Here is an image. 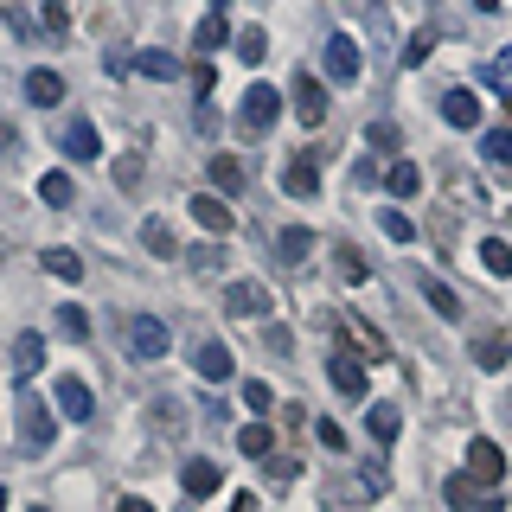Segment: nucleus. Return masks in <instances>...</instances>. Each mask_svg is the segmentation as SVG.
I'll return each mask as SVG.
<instances>
[{"mask_svg": "<svg viewBox=\"0 0 512 512\" xmlns=\"http://www.w3.org/2000/svg\"><path fill=\"white\" fill-rule=\"evenodd\" d=\"M64 154H77V160H103V141H96V128H90V122H71V128H64Z\"/></svg>", "mask_w": 512, "mask_h": 512, "instance_id": "dca6fc26", "label": "nucleus"}, {"mask_svg": "<svg viewBox=\"0 0 512 512\" xmlns=\"http://www.w3.org/2000/svg\"><path fill=\"white\" fill-rule=\"evenodd\" d=\"M180 480H186L192 500H205V493H218V487H224V474L212 468V461H186V474H180Z\"/></svg>", "mask_w": 512, "mask_h": 512, "instance_id": "a211bd4d", "label": "nucleus"}, {"mask_svg": "<svg viewBox=\"0 0 512 512\" xmlns=\"http://www.w3.org/2000/svg\"><path fill=\"white\" fill-rule=\"evenodd\" d=\"M224 39H231V26H224V20H205L199 26V52H205V45H224Z\"/></svg>", "mask_w": 512, "mask_h": 512, "instance_id": "58836bf2", "label": "nucleus"}, {"mask_svg": "<svg viewBox=\"0 0 512 512\" xmlns=\"http://www.w3.org/2000/svg\"><path fill=\"white\" fill-rule=\"evenodd\" d=\"M39 199H45V205H71V199H77L71 173H45V180H39Z\"/></svg>", "mask_w": 512, "mask_h": 512, "instance_id": "c756f323", "label": "nucleus"}, {"mask_svg": "<svg viewBox=\"0 0 512 512\" xmlns=\"http://www.w3.org/2000/svg\"><path fill=\"white\" fill-rule=\"evenodd\" d=\"M480 263H487V276H512V244L506 237H487V244H480Z\"/></svg>", "mask_w": 512, "mask_h": 512, "instance_id": "393cba45", "label": "nucleus"}, {"mask_svg": "<svg viewBox=\"0 0 512 512\" xmlns=\"http://www.w3.org/2000/svg\"><path fill=\"white\" fill-rule=\"evenodd\" d=\"M218 7H224V0H218Z\"/></svg>", "mask_w": 512, "mask_h": 512, "instance_id": "09e8293b", "label": "nucleus"}, {"mask_svg": "<svg viewBox=\"0 0 512 512\" xmlns=\"http://www.w3.org/2000/svg\"><path fill=\"white\" fill-rule=\"evenodd\" d=\"M429 45H436V32H416V39L404 45V64H423V58H429Z\"/></svg>", "mask_w": 512, "mask_h": 512, "instance_id": "e433bc0d", "label": "nucleus"}, {"mask_svg": "<svg viewBox=\"0 0 512 512\" xmlns=\"http://www.w3.org/2000/svg\"><path fill=\"white\" fill-rule=\"evenodd\" d=\"M167 352V320H154V314H135L128 320V359H160Z\"/></svg>", "mask_w": 512, "mask_h": 512, "instance_id": "7ed1b4c3", "label": "nucleus"}, {"mask_svg": "<svg viewBox=\"0 0 512 512\" xmlns=\"http://www.w3.org/2000/svg\"><path fill=\"white\" fill-rule=\"evenodd\" d=\"M39 365H45V340H39V333H20V340H13V372L32 378Z\"/></svg>", "mask_w": 512, "mask_h": 512, "instance_id": "f3484780", "label": "nucleus"}, {"mask_svg": "<svg viewBox=\"0 0 512 512\" xmlns=\"http://www.w3.org/2000/svg\"><path fill=\"white\" fill-rule=\"evenodd\" d=\"M141 244H148V250H160V256H173V231H167L160 218H148V224H141Z\"/></svg>", "mask_w": 512, "mask_h": 512, "instance_id": "473e14b6", "label": "nucleus"}, {"mask_svg": "<svg viewBox=\"0 0 512 512\" xmlns=\"http://www.w3.org/2000/svg\"><path fill=\"white\" fill-rule=\"evenodd\" d=\"M122 512H154V506L141 500V493H128V500H122Z\"/></svg>", "mask_w": 512, "mask_h": 512, "instance_id": "37998d69", "label": "nucleus"}, {"mask_svg": "<svg viewBox=\"0 0 512 512\" xmlns=\"http://www.w3.org/2000/svg\"><path fill=\"white\" fill-rule=\"evenodd\" d=\"M340 276H352V282H365V263L352 250H340Z\"/></svg>", "mask_w": 512, "mask_h": 512, "instance_id": "79ce46f5", "label": "nucleus"}, {"mask_svg": "<svg viewBox=\"0 0 512 512\" xmlns=\"http://www.w3.org/2000/svg\"><path fill=\"white\" fill-rule=\"evenodd\" d=\"M58 333H64V340H90V314L77 308V301H64V308H58Z\"/></svg>", "mask_w": 512, "mask_h": 512, "instance_id": "c85d7f7f", "label": "nucleus"}, {"mask_svg": "<svg viewBox=\"0 0 512 512\" xmlns=\"http://www.w3.org/2000/svg\"><path fill=\"white\" fill-rule=\"evenodd\" d=\"M461 474L480 480V487H500V480H506V448L487 442V436H474L468 442V468H461Z\"/></svg>", "mask_w": 512, "mask_h": 512, "instance_id": "f03ea898", "label": "nucleus"}, {"mask_svg": "<svg viewBox=\"0 0 512 512\" xmlns=\"http://www.w3.org/2000/svg\"><path fill=\"white\" fill-rule=\"evenodd\" d=\"M141 71H148V77H180V58H167V52H141Z\"/></svg>", "mask_w": 512, "mask_h": 512, "instance_id": "72a5a7b5", "label": "nucleus"}, {"mask_svg": "<svg viewBox=\"0 0 512 512\" xmlns=\"http://www.w3.org/2000/svg\"><path fill=\"white\" fill-rule=\"evenodd\" d=\"M224 308H231L237 320H263L269 314V288L263 282H231L224 288Z\"/></svg>", "mask_w": 512, "mask_h": 512, "instance_id": "0eeeda50", "label": "nucleus"}, {"mask_svg": "<svg viewBox=\"0 0 512 512\" xmlns=\"http://www.w3.org/2000/svg\"><path fill=\"white\" fill-rule=\"evenodd\" d=\"M192 365H199V378L224 384V378H231V346H224V340H199V352H192Z\"/></svg>", "mask_w": 512, "mask_h": 512, "instance_id": "f8f14e48", "label": "nucleus"}, {"mask_svg": "<svg viewBox=\"0 0 512 512\" xmlns=\"http://www.w3.org/2000/svg\"><path fill=\"white\" fill-rule=\"evenodd\" d=\"M487 512H500V506H487Z\"/></svg>", "mask_w": 512, "mask_h": 512, "instance_id": "de8ad7c7", "label": "nucleus"}, {"mask_svg": "<svg viewBox=\"0 0 512 512\" xmlns=\"http://www.w3.org/2000/svg\"><path fill=\"white\" fill-rule=\"evenodd\" d=\"M384 186H391V199H416V186H423V173H416L410 160H397V167L384 173Z\"/></svg>", "mask_w": 512, "mask_h": 512, "instance_id": "4be33fe9", "label": "nucleus"}, {"mask_svg": "<svg viewBox=\"0 0 512 512\" xmlns=\"http://www.w3.org/2000/svg\"><path fill=\"white\" fill-rule=\"evenodd\" d=\"M52 397H58V410L71 416V423H90V416H96V397H90V384H84V378H71V372H64V378H52Z\"/></svg>", "mask_w": 512, "mask_h": 512, "instance_id": "20e7f679", "label": "nucleus"}, {"mask_svg": "<svg viewBox=\"0 0 512 512\" xmlns=\"http://www.w3.org/2000/svg\"><path fill=\"white\" fill-rule=\"evenodd\" d=\"M474 359L487 365V372H500V365L512 359V346H506V333H487V340H474Z\"/></svg>", "mask_w": 512, "mask_h": 512, "instance_id": "5701e85b", "label": "nucleus"}, {"mask_svg": "<svg viewBox=\"0 0 512 512\" xmlns=\"http://www.w3.org/2000/svg\"><path fill=\"white\" fill-rule=\"evenodd\" d=\"M13 410H20V442H26V448H45V442H52V410H45V397L26 391Z\"/></svg>", "mask_w": 512, "mask_h": 512, "instance_id": "39448f33", "label": "nucleus"}, {"mask_svg": "<svg viewBox=\"0 0 512 512\" xmlns=\"http://www.w3.org/2000/svg\"><path fill=\"white\" fill-rule=\"evenodd\" d=\"M282 192H288V199H314V192H320V167H314V160H288V167H282Z\"/></svg>", "mask_w": 512, "mask_h": 512, "instance_id": "ddd939ff", "label": "nucleus"}, {"mask_svg": "<svg viewBox=\"0 0 512 512\" xmlns=\"http://www.w3.org/2000/svg\"><path fill=\"white\" fill-rule=\"evenodd\" d=\"M276 244H282V263H301V256H308V250H314V237H308V231H301V224H288V231L276 237Z\"/></svg>", "mask_w": 512, "mask_h": 512, "instance_id": "7c9ffc66", "label": "nucleus"}, {"mask_svg": "<svg viewBox=\"0 0 512 512\" xmlns=\"http://www.w3.org/2000/svg\"><path fill=\"white\" fill-rule=\"evenodd\" d=\"M192 269H199V276H212V269H224V250H218V244H199V250H192Z\"/></svg>", "mask_w": 512, "mask_h": 512, "instance_id": "c9c22d12", "label": "nucleus"}, {"mask_svg": "<svg viewBox=\"0 0 512 512\" xmlns=\"http://www.w3.org/2000/svg\"><path fill=\"white\" fill-rule=\"evenodd\" d=\"M231 512H256V493H237V500H231Z\"/></svg>", "mask_w": 512, "mask_h": 512, "instance_id": "c03bdc74", "label": "nucleus"}, {"mask_svg": "<svg viewBox=\"0 0 512 512\" xmlns=\"http://www.w3.org/2000/svg\"><path fill=\"white\" fill-rule=\"evenodd\" d=\"M237 448H244V455H250V461H263V455H269V429H263V423H250V429H237Z\"/></svg>", "mask_w": 512, "mask_h": 512, "instance_id": "2f4dec72", "label": "nucleus"}, {"mask_svg": "<svg viewBox=\"0 0 512 512\" xmlns=\"http://www.w3.org/2000/svg\"><path fill=\"white\" fill-rule=\"evenodd\" d=\"M346 346H365L372 359H391V346H384V333L372 327V320H346Z\"/></svg>", "mask_w": 512, "mask_h": 512, "instance_id": "aec40b11", "label": "nucleus"}, {"mask_svg": "<svg viewBox=\"0 0 512 512\" xmlns=\"http://www.w3.org/2000/svg\"><path fill=\"white\" fill-rule=\"evenodd\" d=\"M231 45H237V58H244V64H263V58H269V39H263V26H244Z\"/></svg>", "mask_w": 512, "mask_h": 512, "instance_id": "bb28decb", "label": "nucleus"}, {"mask_svg": "<svg viewBox=\"0 0 512 512\" xmlns=\"http://www.w3.org/2000/svg\"><path fill=\"white\" fill-rule=\"evenodd\" d=\"M365 429H372L378 442H397V429H404V416H397V404H372V410H365Z\"/></svg>", "mask_w": 512, "mask_h": 512, "instance_id": "412c9836", "label": "nucleus"}, {"mask_svg": "<svg viewBox=\"0 0 512 512\" xmlns=\"http://www.w3.org/2000/svg\"><path fill=\"white\" fill-rule=\"evenodd\" d=\"M212 186L218 192H237V186H244V160H237V154H218L212 160Z\"/></svg>", "mask_w": 512, "mask_h": 512, "instance_id": "a878e982", "label": "nucleus"}, {"mask_svg": "<svg viewBox=\"0 0 512 512\" xmlns=\"http://www.w3.org/2000/svg\"><path fill=\"white\" fill-rule=\"evenodd\" d=\"M288 109H295V122L301 128H320V122H327V84H320V77H308V71H301L295 77V90H288Z\"/></svg>", "mask_w": 512, "mask_h": 512, "instance_id": "f257e3e1", "label": "nucleus"}, {"mask_svg": "<svg viewBox=\"0 0 512 512\" xmlns=\"http://www.w3.org/2000/svg\"><path fill=\"white\" fill-rule=\"evenodd\" d=\"M26 96L52 109V103H64V77L58 71H26Z\"/></svg>", "mask_w": 512, "mask_h": 512, "instance_id": "6ab92c4d", "label": "nucleus"}, {"mask_svg": "<svg viewBox=\"0 0 512 512\" xmlns=\"http://www.w3.org/2000/svg\"><path fill=\"white\" fill-rule=\"evenodd\" d=\"M474 7H480V13H493V7H500V0H474Z\"/></svg>", "mask_w": 512, "mask_h": 512, "instance_id": "a18cd8bd", "label": "nucleus"}, {"mask_svg": "<svg viewBox=\"0 0 512 512\" xmlns=\"http://www.w3.org/2000/svg\"><path fill=\"white\" fill-rule=\"evenodd\" d=\"M116 180H122V186H141V154H122V160H116Z\"/></svg>", "mask_w": 512, "mask_h": 512, "instance_id": "4c0bfd02", "label": "nucleus"}, {"mask_svg": "<svg viewBox=\"0 0 512 512\" xmlns=\"http://www.w3.org/2000/svg\"><path fill=\"white\" fill-rule=\"evenodd\" d=\"M480 154H487V167L500 173V180L512 186V128H493L487 141H480Z\"/></svg>", "mask_w": 512, "mask_h": 512, "instance_id": "4468645a", "label": "nucleus"}, {"mask_svg": "<svg viewBox=\"0 0 512 512\" xmlns=\"http://www.w3.org/2000/svg\"><path fill=\"white\" fill-rule=\"evenodd\" d=\"M442 122H455V128H474V122H480V103H474V90H448V96H442Z\"/></svg>", "mask_w": 512, "mask_h": 512, "instance_id": "2eb2a0df", "label": "nucleus"}, {"mask_svg": "<svg viewBox=\"0 0 512 512\" xmlns=\"http://www.w3.org/2000/svg\"><path fill=\"white\" fill-rule=\"evenodd\" d=\"M45 269H52V276H64V282H77V276H84V256H77V250H45Z\"/></svg>", "mask_w": 512, "mask_h": 512, "instance_id": "cd10ccee", "label": "nucleus"}, {"mask_svg": "<svg viewBox=\"0 0 512 512\" xmlns=\"http://www.w3.org/2000/svg\"><path fill=\"white\" fill-rule=\"evenodd\" d=\"M276 116H282V96L269 90V84H256V90H244V109H237V122H244V128H256V135H263V128L276 122Z\"/></svg>", "mask_w": 512, "mask_h": 512, "instance_id": "423d86ee", "label": "nucleus"}, {"mask_svg": "<svg viewBox=\"0 0 512 512\" xmlns=\"http://www.w3.org/2000/svg\"><path fill=\"white\" fill-rule=\"evenodd\" d=\"M327 378H333V391H340V397H365V365L352 359V346H340L327 359Z\"/></svg>", "mask_w": 512, "mask_h": 512, "instance_id": "6e6552de", "label": "nucleus"}, {"mask_svg": "<svg viewBox=\"0 0 512 512\" xmlns=\"http://www.w3.org/2000/svg\"><path fill=\"white\" fill-rule=\"evenodd\" d=\"M378 224H384V237H397V244H404V237H410V218H404V212H384Z\"/></svg>", "mask_w": 512, "mask_h": 512, "instance_id": "ea45409f", "label": "nucleus"}, {"mask_svg": "<svg viewBox=\"0 0 512 512\" xmlns=\"http://www.w3.org/2000/svg\"><path fill=\"white\" fill-rule=\"evenodd\" d=\"M0 512H7V487H0Z\"/></svg>", "mask_w": 512, "mask_h": 512, "instance_id": "49530a36", "label": "nucleus"}, {"mask_svg": "<svg viewBox=\"0 0 512 512\" xmlns=\"http://www.w3.org/2000/svg\"><path fill=\"white\" fill-rule=\"evenodd\" d=\"M416 288H423V301H429V308H436L442 320H461V295H455V288H448L442 276H429V269H416Z\"/></svg>", "mask_w": 512, "mask_h": 512, "instance_id": "9b49d317", "label": "nucleus"}, {"mask_svg": "<svg viewBox=\"0 0 512 512\" xmlns=\"http://www.w3.org/2000/svg\"><path fill=\"white\" fill-rule=\"evenodd\" d=\"M448 506H455V512H468V506H480V480H468V474H448Z\"/></svg>", "mask_w": 512, "mask_h": 512, "instance_id": "b1692460", "label": "nucleus"}, {"mask_svg": "<svg viewBox=\"0 0 512 512\" xmlns=\"http://www.w3.org/2000/svg\"><path fill=\"white\" fill-rule=\"evenodd\" d=\"M365 141H372V148H397V141H404V135H397L391 122H372V135H365Z\"/></svg>", "mask_w": 512, "mask_h": 512, "instance_id": "a19ab883", "label": "nucleus"}, {"mask_svg": "<svg viewBox=\"0 0 512 512\" xmlns=\"http://www.w3.org/2000/svg\"><path fill=\"white\" fill-rule=\"evenodd\" d=\"M244 404H250L256 416H263L269 404H276V391H269V384H263V378H250V384H244Z\"/></svg>", "mask_w": 512, "mask_h": 512, "instance_id": "f704fd0d", "label": "nucleus"}, {"mask_svg": "<svg viewBox=\"0 0 512 512\" xmlns=\"http://www.w3.org/2000/svg\"><path fill=\"white\" fill-rule=\"evenodd\" d=\"M192 218H199L212 237H231V224H237V212L218 199V192H199V199H192Z\"/></svg>", "mask_w": 512, "mask_h": 512, "instance_id": "9d476101", "label": "nucleus"}, {"mask_svg": "<svg viewBox=\"0 0 512 512\" xmlns=\"http://www.w3.org/2000/svg\"><path fill=\"white\" fill-rule=\"evenodd\" d=\"M327 77H333V84H352V77H359V45H352L346 32L327 39Z\"/></svg>", "mask_w": 512, "mask_h": 512, "instance_id": "1a4fd4ad", "label": "nucleus"}]
</instances>
